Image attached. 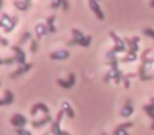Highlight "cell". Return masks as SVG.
I'll list each match as a JSON object with an SVG mask.
<instances>
[{
  "mask_svg": "<svg viewBox=\"0 0 154 135\" xmlns=\"http://www.w3.org/2000/svg\"><path fill=\"white\" fill-rule=\"evenodd\" d=\"M72 34H73V39L71 41H69L66 44L73 45V44H79L84 48H88L90 45L91 41H92V37L91 36H85L79 30L77 29H72Z\"/></svg>",
  "mask_w": 154,
  "mask_h": 135,
  "instance_id": "6da1fadb",
  "label": "cell"
},
{
  "mask_svg": "<svg viewBox=\"0 0 154 135\" xmlns=\"http://www.w3.org/2000/svg\"><path fill=\"white\" fill-rule=\"evenodd\" d=\"M18 23V17H10L8 14L1 13V18H0V26L5 30V33H10L14 30L16 24Z\"/></svg>",
  "mask_w": 154,
  "mask_h": 135,
  "instance_id": "7a4b0ae2",
  "label": "cell"
},
{
  "mask_svg": "<svg viewBox=\"0 0 154 135\" xmlns=\"http://www.w3.org/2000/svg\"><path fill=\"white\" fill-rule=\"evenodd\" d=\"M63 110H59V112L57 113V116H56V119L53 121L51 126V132L53 135H71L69 132H66V131H62L60 129V121H61L62 117H63Z\"/></svg>",
  "mask_w": 154,
  "mask_h": 135,
  "instance_id": "3957f363",
  "label": "cell"
},
{
  "mask_svg": "<svg viewBox=\"0 0 154 135\" xmlns=\"http://www.w3.org/2000/svg\"><path fill=\"white\" fill-rule=\"evenodd\" d=\"M122 78H124V75H122V71L118 70V68H111L110 71L106 74L105 78H103V81L109 82L110 79H114L116 84H119V82L122 81Z\"/></svg>",
  "mask_w": 154,
  "mask_h": 135,
  "instance_id": "277c9868",
  "label": "cell"
},
{
  "mask_svg": "<svg viewBox=\"0 0 154 135\" xmlns=\"http://www.w3.org/2000/svg\"><path fill=\"white\" fill-rule=\"evenodd\" d=\"M109 35L112 37V39H113L114 42H115V45H114L113 49L111 50L113 53L117 54V53H122V52L126 51V43H125V41L122 40L120 37H118L117 35L114 32H112V31L109 32Z\"/></svg>",
  "mask_w": 154,
  "mask_h": 135,
  "instance_id": "5b68a950",
  "label": "cell"
},
{
  "mask_svg": "<svg viewBox=\"0 0 154 135\" xmlns=\"http://www.w3.org/2000/svg\"><path fill=\"white\" fill-rule=\"evenodd\" d=\"M12 126L16 127V128H22L28 124V119L21 114H14L13 117L10 119Z\"/></svg>",
  "mask_w": 154,
  "mask_h": 135,
  "instance_id": "8992f818",
  "label": "cell"
},
{
  "mask_svg": "<svg viewBox=\"0 0 154 135\" xmlns=\"http://www.w3.org/2000/svg\"><path fill=\"white\" fill-rule=\"evenodd\" d=\"M12 50H13L14 52H15L16 56V61H17V63L19 64V66H23V64H26V53H24L23 51H22V49L19 47V45H13L12 47Z\"/></svg>",
  "mask_w": 154,
  "mask_h": 135,
  "instance_id": "52a82bcc",
  "label": "cell"
},
{
  "mask_svg": "<svg viewBox=\"0 0 154 135\" xmlns=\"http://www.w3.org/2000/svg\"><path fill=\"white\" fill-rule=\"evenodd\" d=\"M89 5H90V8L94 14L96 15V17L98 18L99 20H103L105 19V15H103V11H101L100 7L97 3V0H89Z\"/></svg>",
  "mask_w": 154,
  "mask_h": 135,
  "instance_id": "ba28073f",
  "label": "cell"
},
{
  "mask_svg": "<svg viewBox=\"0 0 154 135\" xmlns=\"http://www.w3.org/2000/svg\"><path fill=\"white\" fill-rule=\"evenodd\" d=\"M75 81H76V78H75L74 73H70L68 80L57 79V84H59L60 87H62L63 89H70V88H72V87L75 84Z\"/></svg>",
  "mask_w": 154,
  "mask_h": 135,
  "instance_id": "9c48e42d",
  "label": "cell"
},
{
  "mask_svg": "<svg viewBox=\"0 0 154 135\" xmlns=\"http://www.w3.org/2000/svg\"><path fill=\"white\" fill-rule=\"evenodd\" d=\"M70 57V52L66 50H59V51L53 52L50 54V58L54 60H64Z\"/></svg>",
  "mask_w": 154,
  "mask_h": 135,
  "instance_id": "30bf717a",
  "label": "cell"
},
{
  "mask_svg": "<svg viewBox=\"0 0 154 135\" xmlns=\"http://www.w3.org/2000/svg\"><path fill=\"white\" fill-rule=\"evenodd\" d=\"M139 40H140V38H139L138 36H134L133 38H125V41L127 42V44H128V47H129V50L130 51H133V52H135L136 53L137 51L139 50V47H138V42H139Z\"/></svg>",
  "mask_w": 154,
  "mask_h": 135,
  "instance_id": "8fae6325",
  "label": "cell"
},
{
  "mask_svg": "<svg viewBox=\"0 0 154 135\" xmlns=\"http://www.w3.org/2000/svg\"><path fill=\"white\" fill-rule=\"evenodd\" d=\"M31 68H32V63H26V64H23V66H19V68L10 75V77H11L12 79H14V78L18 77V76L22 75V74H24L26 72H28Z\"/></svg>",
  "mask_w": 154,
  "mask_h": 135,
  "instance_id": "7c38bea8",
  "label": "cell"
},
{
  "mask_svg": "<svg viewBox=\"0 0 154 135\" xmlns=\"http://www.w3.org/2000/svg\"><path fill=\"white\" fill-rule=\"evenodd\" d=\"M42 111L43 113L47 115V114H49V112H50V110H49V108H48V106L45 105V103H36V105H34L32 107V109H31V111H30V113H31V115H36V113L39 111Z\"/></svg>",
  "mask_w": 154,
  "mask_h": 135,
  "instance_id": "4fadbf2b",
  "label": "cell"
},
{
  "mask_svg": "<svg viewBox=\"0 0 154 135\" xmlns=\"http://www.w3.org/2000/svg\"><path fill=\"white\" fill-rule=\"evenodd\" d=\"M35 32H36V36H37V39H41L42 36H45L48 35L49 33V30H48V26L47 24H43V23H38L35 28Z\"/></svg>",
  "mask_w": 154,
  "mask_h": 135,
  "instance_id": "5bb4252c",
  "label": "cell"
},
{
  "mask_svg": "<svg viewBox=\"0 0 154 135\" xmlns=\"http://www.w3.org/2000/svg\"><path fill=\"white\" fill-rule=\"evenodd\" d=\"M49 122H52V117L47 114L42 119H39V120H36V121H32V127L33 128H40V127H43L45 126Z\"/></svg>",
  "mask_w": 154,
  "mask_h": 135,
  "instance_id": "9a60e30c",
  "label": "cell"
},
{
  "mask_svg": "<svg viewBox=\"0 0 154 135\" xmlns=\"http://www.w3.org/2000/svg\"><path fill=\"white\" fill-rule=\"evenodd\" d=\"M14 100V95L10 90L5 91V97L0 100V106H5V105H11Z\"/></svg>",
  "mask_w": 154,
  "mask_h": 135,
  "instance_id": "2e32d148",
  "label": "cell"
},
{
  "mask_svg": "<svg viewBox=\"0 0 154 135\" xmlns=\"http://www.w3.org/2000/svg\"><path fill=\"white\" fill-rule=\"evenodd\" d=\"M133 107L131 106V100H128V103L122 107V109L120 110V115L122 117H129L130 115H132L133 113Z\"/></svg>",
  "mask_w": 154,
  "mask_h": 135,
  "instance_id": "e0dca14e",
  "label": "cell"
},
{
  "mask_svg": "<svg viewBox=\"0 0 154 135\" xmlns=\"http://www.w3.org/2000/svg\"><path fill=\"white\" fill-rule=\"evenodd\" d=\"M13 3L19 11H26V10L31 7V3L26 2V1H23V0H14Z\"/></svg>",
  "mask_w": 154,
  "mask_h": 135,
  "instance_id": "ac0fdd59",
  "label": "cell"
},
{
  "mask_svg": "<svg viewBox=\"0 0 154 135\" xmlns=\"http://www.w3.org/2000/svg\"><path fill=\"white\" fill-rule=\"evenodd\" d=\"M61 109L63 110L64 114H66V115H68V117L74 118L75 113H74V111H73L72 108H71V105L69 103H66V101L62 103V108H61Z\"/></svg>",
  "mask_w": 154,
  "mask_h": 135,
  "instance_id": "d6986e66",
  "label": "cell"
},
{
  "mask_svg": "<svg viewBox=\"0 0 154 135\" xmlns=\"http://www.w3.org/2000/svg\"><path fill=\"white\" fill-rule=\"evenodd\" d=\"M136 59H137L136 53L133 52V51H130V50H128L127 55L125 56L124 58H122V62H131V61H135Z\"/></svg>",
  "mask_w": 154,
  "mask_h": 135,
  "instance_id": "ffe728a7",
  "label": "cell"
},
{
  "mask_svg": "<svg viewBox=\"0 0 154 135\" xmlns=\"http://www.w3.org/2000/svg\"><path fill=\"white\" fill-rule=\"evenodd\" d=\"M54 21H55V15H51L47 19V26L49 33H56V28L54 26Z\"/></svg>",
  "mask_w": 154,
  "mask_h": 135,
  "instance_id": "44dd1931",
  "label": "cell"
},
{
  "mask_svg": "<svg viewBox=\"0 0 154 135\" xmlns=\"http://www.w3.org/2000/svg\"><path fill=\"white\" fill-rule=\"evenodd\" d=\"M30 38H31V33H30V32H26V33H24V34L21 36V38H20V40H19V45L24 44V43H26V41H28Z\"/></svg>",
  "mask_w": 154,
  "mask_h": 135,
  "instance_id": "7402d4cb",
  "label": "cell"
},
{
  "mask_svg": "<svg viewBox=\"0 0 154 135\" xmlns=\"http://www.w3.org/2000/svg\"><path fill=\"white\" fill-rule=\"evenodd\" d=\"M113 135H130V134H129L128 131H127L126 129H122V128L117 127V128L114 130Z\"/></svg>",
  "mask_w": 154,
  "mask_h": 135,
  "instance_id": "603a6c76",
  "label": "cell"
},
{
  "mask_svg": "<svg viewBox=\"0 0 154 135\" xmlns=\"http://www.w3.org/2000/svg\"><path fill=\"white\" fill-rule=\"evenodd\" d=\"M30 50H31V52H32V53L37 52V50H38V41H37L36 39H33V40L31 41Z\"/></svg>",
  "mask_w": 154,
  "mask_h": 135,
  "instance_id": "cb8c5ba5",
  "label": "cell"
},
{
  "mask_svg": "<svg viewBox=\"0 0 154 135\" xmlns=\"http://www.w3.org/2000/svg\"><path fill=\"white\" fill-rule=\"evenodd\" d=\"M16 61L15 57H10V58H3L1 60V64H13Z\"/></svg>",
  "mask_w": 154,
  "mask_h": 135,
  "instance_id": "d4e9b609",
  "label": "cell"
},
{
  "mask_svg": "<svg viewBox=\"0 0 154 135\" xmlns=\"http://www.w3.org/2000/svg\"><path fill=\"white\" fill-rule=\"evenodd\" d=\"M15 132L17 133L18 135H32V133H31L30 131L24 130V129H22V128H17Z\"/></svg>",
  "mask_w": 154,
  "mask_h": 135,
  "instance_id": "484cf974",
  "label": "cell"
},
{
  "mask_svg": "<svg viewBox=\"0 0 154 135\" xmlns=\"http://www.w3.org/2000/svg\"><path fill=\"white\" fill-rule=\"evenodd\" d=\"M61 5H62V0H53L51 2V8L55 10V9H58Z\"/></svg>",
  "mask_w": 154,
  "mask_h": 135,
  "instance_id": "4316f807",
  "label": "cell"
},
{
  "mask_svg": "<svg viewBox=\"0 0 154 135\" xmlns=\"http://www.w3.org/2000/svg\"><path fill=\"white\" fill-rule=\"evenodd\" d=\"M143 33L145 35H147V36H149V37H151V38L154 39V30H152V29H150V28L145 29V30L143 31Z\"/></svg>",
  "mask_w": 154,
  "mask_h": 135,
  "instance_id": "83f0119b",
  "label": "cell"
},
{
  "mask_svg": "<svg viewBox=\"0 0 154 135\" xmlns=\"http://www.w3.org/2000/svg\"><path fill=\"white\" fill-rule=\"evenodd\" d=\"M143 110H151V111H154V97L151 98V103H150V105L143 106Z\"/></svg>",
  "mask_w": 154,
  "mask_h": 135,
  "instance_id": "f1b7e54d",
  "label": "cell"
},
{
  "mask_svg": "<svg viewBox=\"0 0 154 135\" xmlns=\"http://www.w3.org/2000/svg\"><path fill=\"white\" fill-rule=\"evenodd\" d=\"M145 111L147 112L148 115L153 119V124H152V126H151V129L152 130H154V111H151V110H145Z\"/></svg>",
  "mask_w": 154,
  "mask_h": 135,
  "instance_id": "f546056e",
  "label": "cell"
},
{
  "mask_svg": "<svg viewBox=\"0 0 154 135\" xmlns=\"http://www.w3.org/2000/svg\"><path fill=\"white\" fill-rule=\"evenodd\" d=\"M111 68H118V60L117 59H114V60H111V61L108 62Z\"/></svg>",
  "mask_w": 154,
  "mask_h": 135,
  "instance_id": "4dcf8cb0",
  "label": "cell"
},
{
  "mask_svg": "<svg viewBox=\"0 0 154 135\" xmlns=\"http://www.w3.org/2000/svg\"><path fill=\"white\" fill-rule=\"evenodd\" d=\"M133 126V124L131 121H129V122H125V124H119V128H122V129H128V128H131V127Z\"/></svg>",
  "mask_w": 154,
  "mask_h": 135,
  "instance_id": "1f68e13d",
  "label": "cell"
},
{
  "mask_svg": "<svg viewBox=\"0 0 154 135\" xmlns=\"http://www.w3.org/2000/svg\"><path fill=\"white\" fill-rule=\"evenodd\" d=\"M122 80H124V84H125V88L128 89L129 87H130V80H129V77L128 76H124V78H122Z\"/></svg>",
  "mask_w": 154,
  "mask_h": 135,
  "instance_id": "d6a6232c",
  "label": "cell"
},
{
  "mask_svg": "<svg viewBox=\"0 0 154 135\" xmlns=\"http://www.w3.org/2000/svg\"><path fill=\"white\" fill-rule=\"evenodd\" d=\"M62 9H63V11H68L69 10V2L68 0H62Z\"/></svg>",
  "mask_w": 154,
  "mask_h": 135,
  "instance_id": "836d02e7",
  "label": "cell"
},
{
  "mask_svg": "<svg viewBox=\"0 0 154 135\" xmlns=\"http://www.w3.org/2000/svg\"><path fill=\"white\" fill-rule=\"evenodd\" d=\"M0 42H1V44H2V45H5H5H9V40H7V39L3 38V37L0 39Z\"/></svg>",
  "mask_w": 154,
  "mask_h": 135,
  "instance_id": "e575fe53",
  "label": "cell"
},
{
  "mask_svg": "<svg viewBox=\"0 0 154 135\" xmlns=\"http://www.w3.org/2000/svg\"><path fill=\"white\" fill-rule=\"evenodd\" d=\"M127 76H128L129 78H131V77H135V74H134V73H130V74H127Z\"/></svg>",
  "mask_w": 154,
  "mask_h": 135,
  "instance_id": "d590c367",
  "label": "cell"
},
{
  "mask_svg": "<svg viewBox=\"0 0 154 135\" xmlns=\"http://www.w3.org/2000/svg\"><path fill=\"white\" fill-rule=\"evenodd\" d=\"M150 7L154 8V0H151V2H150Z\"/></svg>",
  "mask_w": 154,
  "mask_h": 135,
  "instance_id": "8d00e7d4",
  "label": "cell"
},
{
  "mask_svg": "<svg viewBox=\"0 0 154 135\" xmlns=\"http://www.w3.org/2000/svg\"><path fill=\"white\" fill-rule=\"evenodd\" d=\"M23 1H26V2H29V3H31V0H23Z\"/></svg>",
  "mask_w": 154,
  "mask_h": 135,
  "instance_id": "74e56055",
  "label": "cell"
},
{
  "mask_svg": "<svg viewBox=\"0 0 154 135\" xmlns=\"http://www.w3.org/2000/svg\"><path fill=\"white\" fill-rule=\"evenodd\" d=\"M101 135H107V134H106V133H103V134H101Z\"/></svg>",
  "mask_w": 154,
  "mask_h": 135,
  "instance_id": "f35d334b",
  "label": "cell"
},
{
  "mask_svg": "<svg viewBox=\"0 0 154 135\" xmlns=\"http://www.w3.org/2000/svg\"><path fill=\"white\" fill-rule=\"evenodd\" d=\"M45 135H49V134H45Z\"/></svg>",
  "mask_w": 154,
  "mask_h": 135,
  "instance_id": "ab89813d",
  "label": "cell"
}]
</instances>
